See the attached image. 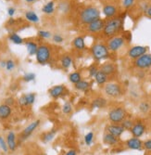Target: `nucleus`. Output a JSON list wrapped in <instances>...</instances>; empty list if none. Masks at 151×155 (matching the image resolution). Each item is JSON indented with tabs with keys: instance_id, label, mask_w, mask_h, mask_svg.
Listing matches in <instances>:
<instances>
[{
	"instance_id": "f257e3e1",
	"label": "nucleus",
	"mask_w": 151,
	"mask_h": 155,
	"mask_svg": "<svg viewBox=\"0 0 151 155\" xmlns=\"http://www.w3.org/2000/svg\"><path fill=\"white\" fill-rule=\"evenodd\" d=\"M123 23H124L123 16H115L108 19V21H105V26L102 31L103 35L108 38L118 35L123 30Z\"/></svg>"
},
{
	"instance_id": "f03ea898",
	"label": "nucleus",
	"mask_w": 151,
	"mask_h": 155,
	"mask_svg": "<svg viewBox=\"0 0 151 155\" xmlns=\"http://www.w3.org/2000/svg\"><path fill=\"white\" fill-rule=\"evenodd\" d=\"M80 21L83 24L88 25L89 23L100 19V11L98 8L90 6L82 9L80 12Z\"/></svg>"
},
{
	"instance_id": "7ed1b4c3",
	"label": "nucleus",
	"mask_w": 151,
	"mask_h": 155,
	"mask_svg": "<svg viewBox=\"0 0 151 155\" xmlns=\"http://www.w3.org/2000/svg\"><path fill=\"white\" fill-rule=\"evenodd\" d=\"M91 55L95 61H101L108 60L111 57V53L107 47L103 43H97L91 48Z\"/></svg>"
},
{
	"instance_id": "20e7f679",
	"label": "nucleus",
	"mask_w": 151,
	"mask_h": 155,
	"mask_svg": "<svg viewBox=\"0 0 151 155\" xmlns=\"http://www.w3.org/2000/svg\"><path fill=\"white\" fill-rule=\"evenodd\" d=\"M52 58V52L51 48L47 45H40L38 46L37 52L35 54V59L37 63L40 65H46L48 64Z\"/></svg>"
},
{
	"instance_id": "39448f33",
	"label": "nucleus",
	"mask_w": 151,
	"mask_h": 155,
	"mask_svg": "<svg viewBox=\"0 0 151 155\" xmlns=\"http://www.w3.org/2000/svg\"><path fill=\"white\" fill-rule=\"evenodd\" d=\"M103 92L107 97L111 98H119L123 94L121 86L115 82H111V83L108 82L106 84H104Z\"/></svg>"
},
{
	"instance_id": "423d86ee",
	"label": "nucleus",
	"mask_w": 151,
	"mask_h": 155,
	"mask_svg": "<svg viewBox=\"0 0 151 155\" xmlns=\"http://www.w3.org/2000/svg\"><path fill=\"white\" fill-rule=\"evenodd\" d=\"M126 110L123 107H115L108 112V119L113 124H120L126 118Z\"/></svg>"
},
{
	"instance_id": "0eeeda50",
	"label": "nucleus",
	"mask_w": 151,
	"mask_h": 155,
	"mask_svg": "<svg viewBox=\"0 0 151 155\" xmlns=\"http://www.w3.org/2000/svg\"><path fill=\"white\" fill-rule=\"evenodd\" d=\"M124 44H125V40L123 39V37L121 35H116L108 39L107 47L109 52H117L124 46Z\"/></svg>"
},
{
	"instance_id": "6e6552de",
	"label": "nucleus",
	"mask_w": 151,
	"mask_h": 155,
	"mask_svg": "<svg viewBox=\"0 0 151 155\" xmlns=\"http://www.w3.org/2000/svg\"><path fill=\"white\" fill-rule=\"evenodd\" d=\"M133 66L139 70H146L151 68V54L146 53L141 57L134 60Z\"/></svg>"
},
{
	"instance_id": "1a4fd4ad",
	"label": "nucleus",
	"mask_w": 151,
	"mask_h": 155,
	"mask_svg": "<svg viewBox=\"0 0 151 155\" xmlns=\"http://www.w3.org/2000/svg\"><path fill=\"white\" fill-rule=\"evenodd\" d=\"M68 92L69 91L64 84H57V86H53L48 89V94L53 100H58V98L65 96Z\"/></svg>"
},
{
	"instance_id": "9d476101",
	"label": "nucleus",
	"mask_w": 151,
	"mask_h": 155,
	"mask_svg": "<svg viewBox=\"0 0 151 155\" xmlns=\"http://www.w3.org/2000/svg\"><path fill=\"white\" fill-rule=\"evenodd\" d=\"M148 48L144 46H133L128 50V57L132 60H136L137 58L141 57L142 55L147 53Z\"/></svg>"
},
{
	"instance_id": "9b49d317",
	"label": "nucleus",
	"mask_w": 151,
	"mask_h": 155,
	"mask_svg": "<svg viewBox=\"0 0 151 155\" xmlns=\"http://www.w3.org/2000/svg\"><path fill=\"white\" fill-rule=\"evenodd\" d=\"M105 20L103 19H98L97 21H95L87 25V31L92 34H97L101 31H103L104 26H105Z\"/></svg>"
},
{
	"instance_id": "f8f14e48",
	"label": "nucleus",
	"mask_w": 151,
	"mask_h": 155,
	"mask_svg": "<svg viewBox=\"0 0 151 155\" xmlns=\"http://www.w3.org/2000/svg\"><path fill=\"white\" fill-rule=\"evenodd\" d=\"M39 124H40V120H35V121L32 122L29 125H27L21 135V140H25V139L28 138L36 130V128L39 126Z\"/></svg>"
},
{
	"instance_id": "ddd939ff",
	"label": "nucleus",
	"mask_w": 151,
	"mask_h": 155,
	"mask_svg": "<svg viewBox=\"0 0 151 155\" xmlns=\"http://www.w3.org/2000/svg\"><path fill=\"white\" fill-rule=\"evenodd\" d=\"M99 71L103 72L108 76L114 75L117 73V66L114 62L111 61H108L99 66Z\"/></svg>"
},
{
	"instance_id": "4468645a",
	"label": "nucleus",
	"mask_w": 151,
	"mask_h": 155,
	"mask_svg": "<svg viewBox=\"0 0 151 155\" xmlns=\"http://www.w3.org/2000/svg\"><path fill=\"white\" fill-rule=\"evenodd\" d=\"M123 132H124V129L119 124H112L107 126V133L111 134L116 137H120L123 134Z\"/></svg>"
},
{
	"instance_id": "2eb2a0df",
	"label": "nucleus",
	"mask_w": 151,
	"mask_h": 155,
	"mask_svg": "<svg viewBox=\"0 0 151 155\" xmlns=\"http://www.w3.org/2000/svg\"><path fill=\"white\" fill-rule=\"evenodd\" d=\"M126 147L130 150H142L143 148V142L141 141V139H139L138 137H132L130 139H128L126 141Z\"/></svg>"
},
{
	"instance_id": "dca6fc26",
	"label": "nucleus",
	"mask_w": 151,
	"mask_h": 155,
	"mask_svg": "<svg viewBox=\"0 0 151 155\" xmlns=\"http://www.w3.org/2000/svg\"><path fill=\"white\" fill-rule=\"evenodd\" d=\"M130 131L134 137H140L146 132V126L142 123H136V124H133V127Z\"/></svg>"
},
{
	"instance_id": "f3484780",
	"label": "nucleus",
	"mask_w": 151,
	"mask_h": 155,
	"mask_svg": "<svg viewBox=\"0 0 151 155\" xmlns=\"http://www.w3.org/2000/svg\"><path fill=\"white\" fill-rule=\"evenodd\" d=\"M102 12L107 19H111V18H113L116 16V14L118 12V8L114 5L108 4V5H105L103 7Z\"/></svg>"
},
{
	"instance_id": "a211bd4d",
	"label": "nucleus",
	"mask_w": 151,
	"mask_h": 155,
	"mask_svg": "<svg viewBox=\"0 0 151 155\" xmlns=\"http://www.w3.org/2000/svg\"><path fill=\"white\" fill-rule=\"evenodd\" d=\"M72 47L78 50V51H84L86 49V45H85V37L83 36H76L73 40H72Z\"/></svg>"
},
{
	"instance_id": "6ab92c4d",
	"label": "nucleus",
	"mask_w": 151,
	"mask_h": 155,
	"mask_svg": "<svg viewBox=\"0 0 151 155\" xmlns=\"http://www.w3.org/2000/svg\"><path fill=\"white\" fill-rule=\"evenodd\" d=\"M59 63H60V66H61L62 69L68 70V69H70L71 66L72 65L73 61H72V58L71 57V55H69V54H63L61 56L60 60H59Z\"/></svg>"
},
{
	"instance_id": "aec40b11",
	"label": "nucleus",
	"mask_w": 151,
	"mask_h": 155,
	"mask_svg": "<svg viewBox=\"0 0 151 155\" xmlns=\"http://www.w3.org/2000/svg\"><path fill=\"white\" fill-rule=\"evenodd\" d=\"M7 144L8 147V150H15L17 148V142H16V135L13 131L8 132L7 136Z\"/></svg>"
},
{
	"instance_id": "412c9836",
	"label": "nucleus",
	"mask_w": 151,
	"mask_h": 155,
	"mask_svg": "<svg viewBox=\"0 0 151 155\" xmlns=\"http://www.w3.org/2000/svg\"><path fill=\"white\" fill-rule=\"evenodd\" d=\"M11 112H12V109L10 106L5 103L0 105V119L1 120L8 119L11 115Z\"/></svg>"
},
{
	"instance_id": "4be33fe9",
	"label": "nucleus",
	"mask_w": 151,
	"mask_h": 155,
	"mask_svg": "<svg viewBox=\"0 0 151 155\" xmlns=\"http://www.w3.org/2000/svg\"><path fill=\"white\" fill-rule=\"evenodd\" d=\"M95 83H97L98 86H104V84H106L108 82V78L109 76L107 75L106 74H104L103 72L101 71H98L97 73V74L95 75Z\"/></svg>"
},
{
	"instance_id": "5701e85b",
	"label": "nucleus",
	"mask_w": 151,
	"mask_h": 155,
	"mask_svg": "<svg viewBox=\"0 0 151 155\" xmlns=\"http://www.w3.org/2000/svg\"><path fill=\"white\" fill-rule=\"evenodd\" d=\"M107 105V100L103 97H98L94 98L91 103V107L93 109H101Z\"/></svg>"
},
{
	"instance_id": "b1692460",
	"label": "nucleus",
	"mask_w": 151,
	"mask_h": 155,
	"mask_svg": "<svg viewBox=\"0 0 151 155\" xmlns=\"http://www.w3.org/2000/svg\"><path fill=\"white\" fill-rule=\"evenodd\" d=\"M90 87H91V83L89 81H87V80H83V79L74 84V88L76 90L83 91V92L87 91L90 88Z\"/></svg>"
},
{
	"instance_id": "393cba45",
	"label": "nucleus",
	"mask_w": 151,
	"mask_h": 155,
	"mask_svg": "<svg viewBox=\"0 0 151 155\" xmlns=\"http://www.w3.org/2000/svg\"><path fill=\"white\" fill-rule=\"evenodd\" d=\"M103 141L107 145L115 146L119 142V137H116L112 136L111 134H109V133H106L104 135V137H103Z\"/></svg>"
},
{
	"instance_id": "a878e982",
	"label": "nucleus",
	"mask_w": 151,
	"mask_h": 155,
	"mask_svg": "<svg viewBox=\"0 0 151 155\" xmlns=\"http://www.w3.org/2000/svg\"><path fill=\"white\" fill-rule=\"evenodd\" d=\"M25 47L28 52L29 56H35L37 49H38V45L34 41H26L25 42Z\"/></svg>"
},
{
	"instance_id": "bb28decb",
	"label": "nucleus",
	"mask_w": 151,
	"mask_h": 155,
	"mask_svg": "<svg viewBox=\"0 0 151 155\" xmlns=\"http://www.w3.org/2000/svg\"><path fill=\"white\" fill-rule=\"evenodd\" d=\"M25 19L28 21L33 22V23H38L40 21L38 15L33 10H28V11L25 12Z\"/></svg>"
},
{
	"instance_id": "cd10ccee",
	"label": "nucleus",
	"mask_w": 151,
	"mask_h": 155,
	"mask_svg": "<svg viewBox=\"0 0 151 155\" xmlns=\"http://www.w3.org/2000/svg\"><path fill=\"white\" fill-rule=\"evenodd\" d=\"M56 135H57V130L56 129H52V130L43 134L42 137H41V139L43 140V142L48 143V142L52 141V140L54 139V137H56Z\"/></svg>"
},
{
	"instance_id": "c85d7f7f",
	"label": "nucleus",
	"mask_w": 151,
	"mask_h": 155,
	"mask_svg": "<svg viewBox=\"0 0 151 155\" xmlns=\"http://www.w3.org/2000/svg\"><path fill=\"white\" fill-rule=\"evenodd\" d=\"M42 12L45 14H47V15H50V14H53L55 12V2L53 1V0L48 1L47 3H46L43 6Z\"/></svg>"
},
{
	"instance_id": "c756f323",
	"label": "nucleus",
	"mask_w": 151,
	"mask_h": 155,
	"mask_svg": "<svg viewBox=\"0 0 151 155\" xmlns=\"http://www.w3.org/2000/svg\"><path fill=\"white\" fill-rule=\"evenodd\" d=\"M8 40L11 41L13 44H15V45H21L24 43V40L22 39L21 36H20L17 33H10L8 35Z\"/></svg>"
},
{
	"instance_id": "7c9ffc66",
	"label": "nucleus",
	"mask_w": 151,
	"mask_h": 155,
	"mask_svg": "<svg viewBox=\"0 0 151 155\" xmlns=\"http://www.w3.org/2000/svg\"><path fill=\"white\" fill-rule=\"evenodd\" d=\"M68 78H69V81H70L72 84H75L76 83H78L79 81L82 80V74L79 71H75V72H72L69 74Z\"/></svg>"
},
{
	"instance_id": "2f4dec72",
	"label": "nucleus",
	"mask_w": 151,
	"mask_h": 155,
	"mask_svg": "<svg viewBox=\"0 0 151 155\" xmlns=\"http://www.w3.org/2000/svg\"><path fill=\"white\" fill-rule=\"evenodd\" d=\"M24 96V98L26 101V104H27V107L28 106H32L34 101H35V98H36V95L35 93H28V94H23Z\"/></svg>"
},
{
	"instance_id": "473e14b6",
	"label": "nucleus",
	"mask_w": 151,
	"mask_h": 155,
	"mask_svg": "<svg viewBox=\"0 0 151 155\" xmlns=\"http://www.w3.org/2000/svg\"><path fill=\"white\" fill-rule=\"evenodd\" d=\"M151 105L148 101H141L138 105V110L142 112V114H147L150 110Z\"/></svg>"
},
{
	"instance_id": "72a5a7b5",
	"label": "nucleus",
	"mask_w": 151,
	"mask_h": 155,
	"mask_svg": "<svg viewBox=\"0 0 151 155\" xmlns=\"http://www.w3.org/2000/svg\"><path fill=\"white\" fill-rule=\"evenodd\" d=\"M99 71V67L97 65V64H92L89 66L88 68V74H89V77L91 78H94L95 75L97 74V73Z\"/></svg>"
},
{
	"instance_id": "f704fd0d",
	"label": "nucleus",
	"mask_w": 151,
	"mask_h": 155,
	"mask_svg": "<svg viewBox=\"0 0 151 155\" xmlns=\"http://www.w3.org/2000/svg\"><path fill=\"white\" fill-rule=\"evenodd\" d=\"M72 105L70 103V102H65L62 106V112L64 114L66 115H69V114H71L72 112Z\"/></svg>"
},
{
	"instance_id": "c9c22d12",
	"label": "nucleus",
	"mask_w": 151,
	"mask_h": 155,
	"mask_svg": "<svg viewBox=\"0 0 151 155\" xmlns=\"http://www.w3.org/2000/svg\"><path fill=\"white\" fill-rule=\"evenodd\" d=\"M120 125L122 126L124 130H131L133 125V122L129 119H124L120 123Z\"/></svg>"
},
{
	"instance_id": "e433bc0d",
	"label": "nucleus",
	"mask_w": 151,
	"mask_h": 155,
	"mask_svg": "<svg viewBox=\"0 0 151 155\" xmlns=\"http://www.w3.org/2000/svg\"><path fill=\"white\" fill-rule=\"evenodd\" d=\"M37 35H38V37L42 38V39H48V38L52 37L51 32L47 31V30H39L37 32Z\"/></svg>"
},
{
	"instance_id": "4c0bfd02",
	"label": "nucleus",
	"mask_w": 151,
	"mask_h": 155,
	"mask_svg": "<svg viewBox=\"0 0 151 155\" xmlns=\"http://www.w3.org/2000/svg\"><path fill=\"white\" fill-rule=\"evenodd\" d=\"M52 41L56 44H61L64 42V37L60 34H54L52 35Z\"/></svg>"
},
{
	"instance_id": "58836bf2",
	"label": "nucleus",
	"mask_w": 151,
	"mask_h": 155,
	"mask_svg": "<svg viewBox=\"0 0 151 155\" xmlns=\"http://www.w3.org/2000/svg\"><path fill=\"white\" fill-rule=\"evenodd\" d=\"M15 67H16V63L13 60H7L6 61V67L5 68H6L7 71L12 72L13 70L15 69Z\"/></svg>"
},
{
	"instance_id": "ea45409f",
	"label": "nucleus",
	"mask_w": 151,
	"mask_h": 155,
	"mask_svg": "<svg viewBox=\"0 0 151 155\" xmlns=\"http://www.w3.org/2000/svg\"><path fill=\"white\" fill-rule=\"evenodd\" d=\"M35 77H36L35 74H34V73H27V74H25L22 76V80L24 82H26V83H30V82L34 81L35 79Z\"/></svg>"
},
{
	"instance_id": "a19ab883",
	"label": "nucleus",
	"mask_w": 151,
	"mask_h": 155,
	"mask_svg": "<svg viewBox=\"0 0 151 155\" xmlns=\"http://www.w3.org/2000/svg\"><path fill=\"white\" fill-rule=\"evenodd\" d=\"M94 140V133L93 132H89L85 136V142L87 146H91V144L93 143Z\"/></svg>"
},
{
	"instance_id": "79ce46f5",
	"label": "nucleus",
	"mask_w": 151,
	"mask_h": 155,
	"mask_svg": "<svg viewBox=\"0 0 151 155\" xmlns=\"http://www.w3.org/2000/svg\"><path fill=\"white\" fill-rule=\"evenodd\" d=\"M0 149H1L4 152H8V150L7 141L3 138L2 136H0Z\"/></svg>"
},
{
	"instance_id": "37998d69",
	"label": "nucleus",
	"mask_w": 151,
	"mask_h": 155,
	"mask_svg": "<svg viewBox=\"0 0 151 155\" xmlns=\"http://www.w3.org/2000/svg\"><path fill=\"white\" fill-rule=\"evenodd\" d=\"M135 3V0H122V6L125 8H132Z\"/></svg>"
},
{
	"instance_id": "c03bdc74",
	"label": "nucleus",
	"mask_w": 151,
	"mask_h": 155,
	"mask_svg": "<svg viewBox=\"0 0 151 155\" xmlns=\"http://www.w3.org/2000/svg\"><path fill=\"white\" fill-rule=\"evenodd\" d=\"M121 36L123 37V39L125 40V42H126V41H127V42H131V40H132V34H131V32H129V31L123 32V35H122Z\"/></svg>"
},
{
	"instance_id": "a18cd8bd",
	"label": "nucleus",
	"mask_w": 151,
	"mask_h": 155,
	"mask_svg": "<svg viewBox=\"0 0 151 155\" xmlns=\"http://www.w3.org/2000/svg\"><path fill=\"white\" fill-rule=\"evenodd\" d=\"M15 103V100L12 97H7L6 100H5V104L8 105V106H12V105H14Z\"/></svg>"
},
{
	"instance_id": "49530a36",
	"label": "nucleus",
	"mask_w": 151,
	"mask_h": 155,
	"mask_svg": "<svg viewBox=\"0 0 151 155\" xmlns=\"http://www.w3.org/2000/svg\"><path fill=\"white\" fill-rule=\"evenodd\" d=\"M15 13H16V8H15L10 7V8H8V15L10 18H13V16L15 15Z\"/></svg>"
},
{
	"instance_id": "de8ad7c7",
	"label": "nucleus",
	"mask_w": 151,
	"mask_h": 155,
	"mask_svg": "<svg viewBox=\"0 0 151 155\" xmlns=\"http://www.w3.org/2000/svg\"><path fill=\"white\" fill-rule=\"evenodd\" d=\"M143 147L147 150H151V139L146 140L145 142H143Z\"/></svg>"
},
{
	"instance_id": "09e8293b",
	"label": "nucleus",
	"mask_w": 151,
	"mask_h": 155,
	"mask_svg": "<svg viewBox=\"0 0 151 155\" xmlns=\"http://www.w3.org/2000/svg\"><path fill=\"white\" fill-rule=\"evenodd\" d=\"M59 9L61 11H63V12H64V10H65V12H67L69 10V4H67V3H60L59 4Z\"/></svg>"
},
{
	"instance_id": "8fccbe9b",
	"label": "nucleus",
	"mask_w": 151,
	"mask_h": 155,
	"mask_svg": "<svg viewBox=\"0 0 151 155\" xmlns=\"http://www.w3.org/2000/svg\"><path fill=\"white\" fill-rule=\"evenodd\" d=\"M145 13H146V15L149 18H151V6L150 7H147V8L145 10Z\"/></svg>"
},
{
	"instance_id": "3c124183",
	"label": "nucleus",
	"mask_w": 151,
	"mask_h": 155,
	"mask_svg": "<svg viewBox=\"0 0 151 155\" xmlns=\"http://www.w3.org/2000/svg\"><path fill=\"white\" fill-rule=\"evenodd\" d=\"M76 154H77V152L75 150H70L65 153V155H76Z\"/></svg>"
},
{
	"instance_id": "603ef678",
	"label": "nucleus",
	"mask_w": 151,
	"mask_h": 155,
	"mask_svg": "<svg viewBox=\"0 0 151 155\" xmlns=\"http://www.w3.org/2000/svg\"><path fill=\"white\" fill-rule=\"evenodd\" d=\"M16 22V20L15 19H13V18H10L8 21V24H9V25H13Z\"/></svg>"
},
{
	"instance_id": "864d4df0",
	"label": "nucleus",
	"mask_w": 151,
	"mask_h": 155,
	"mask_svg": "<svg viewBox=\"0 0 151 155\" xmlns=\"http://www.w3.org/2000/svg\"><path fill=\"white\" fill-rule=\"evenodd\" d=\"M37 0H25V2H27V3H29V4H32V3H34V2H36Z\"/></svg>"
},
{
	"instance_id": "5fc2aeb1",
	"label": "nucleus",
	"mask_w": 151,
	"mask_h": 155,
	"mask_svg": "<svg viewBox=\"0 0 151 155\" xmlns=\"http://www.w3.org/2000/svg\"><path fill=\"white\" fill-rule=\"evenodd\" d=\"M1 67H3V68H5L6 67V61H1Z\"/></svg>"
}]
</instances>
